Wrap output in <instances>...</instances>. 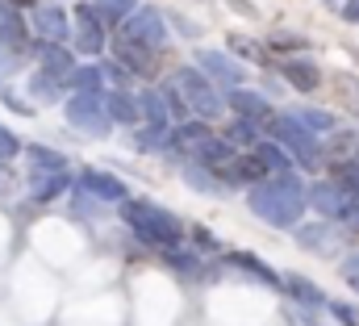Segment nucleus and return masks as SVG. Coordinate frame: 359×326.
<instances>
[{
  "label": "nucleus",
  "mask_w": 359,
  "mask_h": 326,
  "mask_svg": "<svg viewBox=\"0 0 359 326\" xmlns=\"http://www.w3.org/2000/svg\"><path fill=\"white\" fill-rule=\"evenodd\" d=\"M117 59H121L130 72H147V67H151V55H147V46H134V42L117 46Z\"/></svg>",
  "instance_id": "29"
},
{
  "label": "nucleus",
  "mask_w": 359,
  "mask_h": 326,
  "mask_svg": "<svg viewBox=\"0 0 359 326\" xmlns=\"http://www.w3.org/2000/svg\"><path fill=\"white\" fill-rule=\"evenodd\" d=\"M230 109L238 113V117H251V122H259V126H271V105L268 96H259V92H251V88H230Z\"/></svg>",
  "instance_id": "12"
},
{
  "label": "nucleus",
  "mask_w": 359,
  "mask_h": 326,
  "mask_svg": "<svg viewBox=\"0 0 359 326\" xmlns=\"http://www.w3.org/2000/svg\"><path fill=\"white\" fill-rule=\"evenodd\" d=\"M163 259H168L176 272H188V276H196V272H201L196 255H192V251H184V247H168V251H163Z\"/></svg>",
  "instance_id": "31"
},
{
  "label": "nucleus",
  "mask_w": 359,
  "mask_h": 326,
  "mask_svg": "<svg viewBox=\"0 0 359 326\" xmlns=\"http://www.w3.org/2000/svg\"><path fill=\"white\" fill-rule=\"evenodd\" d=\"M100 72H104V80L113 84V88H126V84H130V67H126L117 55H113V59H104V63H100Z\"/></svg>",
  "instance_id": "32"
},
{
  "label": "nucleus",
  "mask_w": 359,
  "mask_h": 326,
  "mask_svg": "<svg viewBox=\"0 0 359 326\" xmlns=\"http://www.w3.org/2000/svg\"><path fill=\"white\" fill-rule=\"evenodd\" d=\"M326 159L343 163V171L359 159V134H334L330 138V151H326Z\"/></svg>",
  "instance_id": "25"
},
{
  "label": "nucleus",
  "mask_w": 359,
  "mask_h": 326,
  "mask_svg": "<svg viewBox=\"0 0 359 326\" xmlns=\"http://www.w3.org/2000/svg\"><path fill=\"white\" fill-rule=\"evenodd\" d=\"M326 4H347V0H326Z\"/></svg>",
  "instance_id": "42"
},
{
  "label": "nucleus",
  "mask_w": 359,
  "mask_h": 326,
  "mask_svg": "<svg viewBox=\"0 0 359 326\" xmlns=\"http://www.w3.org/2000/svg\"><path fill=\"white\" fill-rule=\"evenodd\" d=\"M121 38L134 42V46H147V51H159L168 42V21L155 4H138L126 21H121Z\"/></svg>",
  "instance_id": "5"
},
{
  "label": "nucleus",
  "mask_w": 359,
  "mask_h": 326,
  "mask_svg": "<svg viewBox=\"0 0 359 326\" xmlns=\"http://www.w3.org/2000/svg\"><path fill=\"white\" fill-rule=\"evenodd\" d=\"M76 188L80 193H88V197H96V201H130V188H126V180L121 176H113V171H96V167H88V171H80V180H76Z\"/></svg>",
  "instance_id": "9"
},
{
  "label": "nucleus",
  "mask_w": 359,
  "mask_h": 326,
  "mask_svg": "<svg viewBox=\"0 0 359 326\" xmlns=\"http://www.w3.org/2000/svg\"><path fill=\"white\" fill-rule=\"evenodd\" d=\"M109 109H104V96H84V92H72L67 96V126L80 130V134H109Z\"/></svg>",
  "instance_id": "6"
},
{
  "label": "nucleus",
  "mask_w": 359,
  "mask_h": 326,
  "mask_svg": "<svg viewBox=\"0 0 359 326\" xmlns=\"http://www.w3.org/2000/svg\"><path fill=\"white\" fill-rule=\"evenodd\" d=\"M196 67H201L213 84H222V88H238V84L247 80L243 63H234V59L222 55V51H201V55H196Z\"/></svg>",
  "instance_id": "10"
},
{
  "label": "nucleus",
  "mask_w": 359,
  "mask_h": 326,
  "mask_svg": "<svg viewBox=\"0 0 359 326\" xmlns=\"http://www.w3.org/2000/svg\"><path fill=\"white\" fill-rule=\"evenodd\" d=\"M230 51H234V55H243V59H251V63H264V46H259V42H251V38H243V34H234V38H230Z\"/></svg>",
  "instance_id": "33"
},
{
  "label": "nucleus",
  "mask_w": 359,
  "mask_h": 326,
  "mask_svg": "<svg viewBox=\"0 0 359 326\" xmlns=\"http://www.w3.org/2000/svg\"><path fill=\"white\" fill-rule=\"evenodd\" d=\"M29 21H34V34H38V38H46V42H63L67 34H76V30L67 25V13H63V8H55V4H38Z\"/></svg>",
  "instance_id": "13"
},
{
  "label": "nucleus",
  "mask_w": 359,
  "mask_h": 326,
  "mask_svg": "<svg viewBox=\"0 0 359 326\" xmlns=\"http://www.w3.org/2000/svg\"><path fill=\"white\" fill-rule=\"evenodd\" d=\"M280 289H284L288 297H297L301 306H309V310H322V306H330V301H326V293H322V289H318L309 276H297V272H288Z\"/></svg>",
  "instance_id": "17"
},
{
  "label": "nucleus",
  "mask_w": 359,
  "mask_h": 326,
  "mask_svg": "<svg viewBox=\"0 0 359 326\" xmlns=\"http://www.w3.org/2000/svg\"><path fill=\"white\" fill-rule=\"evenodd\" d=\"M104 109H109V117H113V126H138L142 122V109H138V100H130L121 88H109L104 92Z\"/></svg>",
  "instance_id": "15"
},
{
  "label": "nucleus",
  "mask_w": 359,
  "mask_h": 326,
  "mask_svg": "<svg viewBox=\"0 0 359 326\" xmlns=\"http://www.w3.org/2000/svg\"><path fill=\"white\" fill-rule=\"evenodd\" d=\"M343 222L359 226V184H355V193H351V205H347V218H343Z\"/></svg>",
  "instance_id": "39"
},
{
  "label": "nucleus",
  "mask_w": 359,
  "mask_h": 326,
  "mask_svg": "<svg viewBox=\"0 0 359 326\" xmlns=\"http://www.w3.org/2000/svg\"><path fill=\"white\" fill-rule=\"evenodd\" d=\"M251 151L264 159V167H268L271 176H276V171H292V163H297L292 155H288V147H284V143H276V138H271V143H255Z\"/></svg>",
  "instance_id": "21"
},
{
  "label": "nucleus",
  "mask_w": 359,
  "mask_h": 326,
  "mask_svg": "<svg viewBox=\"0 0 359 326\" xmlns=\"http://www.w3.org/2000/svg\"><path fill=\"white\" fill-rule=\"evenodd\" d=\"M292 117H297L301 126H309L313 134H334V126H339L330 109H313V105H297V109H292Z\"/></svg>",
  "instance_id": "22"
},
{
  "label": "nucleus",
  "mask_w": 359,
  "mask_h": 326,
  "mask_svg": "<svg viewBox=\"0 0 359 326\" xmlns=\"http://www.w3.org/2000/svg\"><path fill=\"white\" fill-rule=\"evenodd\" d=\"M104 17L96 4H80L76 8V51L80 55H104Z\"/></svg>",
  "instance_id": "8"
},
{
  "label": "nucleus",
  "mask_w": 359,
  "mask_h": 326,
  "mask_svg": "<svg viewBox=\"0 0 359 326\" xmlns=\"http://www.w3.org/2000/svg\"><path fill=\"white\" fill-rule=\"evenodd\" d=\"M226 263H230V268H238V272H251L255 280H264V285H271V289H280V285H284V276H276L264 259H255V255H247V251H230V255H226Z\"/></svg>",
  "instance_id": "19"
},
{
  "label": "nucleus",
  "mask_w": 359,
  "mask_h": 326,
  "mask_svg": "<svg viewBox=\"0 0 359 326\" xmlns=\"http://www.w3.org/2000/svg\"><path fill=\"white\" fill-rule=\"evenodd\" d=\"M34 55H38L42 72H50V76H59V80H72L76 59L63 51V42H46V38H38V42H34Z\"/></svg>",
  "instance_id": "14"
},
{
  "label": "nucleus",
  "mask_w": 359,
  "mask_h": 326,
  "mask_svg": "<svg viewBox=\"0 0 359 326\" xmlns=\"http://www.w3.org/2000/svg\"><path fill=\"white\" fill-rule=\"evenodd\" d=\"M0 159H4V155H0Z\"/></svg>",
  "instance_id": "44"
},
{
  "label": "nucleus",
  "mask_w": 359,
  "mask_h": 326,
  "mask_svg": "<svg viewBox=\"0 0 359 326\" xmlns=\"http://www.w3.org/2000/svg\"><path fill=\"white\" fill-rule=\"evenodd\" d=\"M280 76L292 84L297 92H313V88L322 84V72H318L309 59H284V63H280Z\"/></svg>",
  "instance_id": "18"
},
{
  "label": "nucleus",
  "mask_w": 359,
  "mask_h": 326,
  "mask_svg": "<svg viewBox=\"0 0 359 326\" xmlns=\"http://www.w3.org/2000/svg\"><path fill=\"white\" fill-rule=\"evenodd\" d=\"M67 188H72L67 167H63V171H34V176H29V197H34V201H55V197L67 193Z\"/></svg>",
  "instance_id": "16"
},
{
  "label": "nucleus",
  "mask_w": 359,
  "mask_h": 326,
  "mask_svg": "<svg viewBox=\"0 0 359 326\" xmlns=\"http://www.w3.org/2000/svg\"><path fill=\"white\" fill-rule=\"evenodd\" d=\"M343 280H347L351 289H359V255H351V259L343 263Z\"/></svg>",
  "instance_id": "38"
},
{
  "label": "nucleus",
  "mask_w": 359,
  "mask_h": 326,
  "mask_svg": "<svg viewBox=\"0 0 359 326\" xmlns=\"http://www.w3.org/2000/svg\"><path fill=\"white\" fill-rule=\"evenodd\" d=\"M343 21H347V25H359V0H347V4H343Z\"/></svg>",
  "instance_id": "40"
},
{
  "label": "nucleus",
  "mask_w": 359,
  "mask_h": 326,
  "mask_svg": "<svg viewBox=\"0 0 359 326\" xmlns=\"http://www.w3.org/2000/svg\"><path fill=\"white\" fill-rule=\"evenodd\" d=\"M234 147H255L259 143V122H251V117H238L234 126H230V134H226Z\"/></svg>",
  "instance_id": "28"
},
{
  "label": "nucleus",
  "mask_w": 359,
  "mask_h": 326,
  "mask_svg": "<svg viewBox=\"0 0 359 326\" xmlns=\"http://www.w3.org/2000/svg\"><path fill=\"white\" fill-rule=\"evenodd\" d=\"M25 151H29V167L34 171H63L67 167V159L59 151H50V147H25Z\"/></svg>",
  "instance_id": "27"
},
{
  "label": "nucleus",
  "mask_w": 359,
  "mask_h": 326,
  "mask_svg": "<svg viewBox=\"0 0 359 326\" xmlns=\"http://www.w3.org/2000/svg\"><path fill=\"white\" fill-rule=\"evenodd\" d=\"M271 138L276 143H284L288 147V155L301 163V167H309V171H318L322 163H326V147L313 138V130L309 126H301L292 113H280V117H271Z\"/></svg>",
  "instance_id": "3"
},
{
  "label": "nucleus",
  "mask_w": 359,
  "mask_h": 326,
  "mask_svg": "<svg viewBox=\"0 0 359 326\" xmlns=\"http://www.w3.org/2000/svg\"><path fill=\"white\" fill-rule=\"evenodd\" d=\"M176 84L184 88V96H188L192 113H196V117H205V122H217V117L226 113V105H230V100L213 88V80H209L201 67H180Z\"/></svg>",
  "instance_id": "4"
},
{
  "label": "nucleus",
  "mask_w": 359,
  "mask_h": 326,
  "mask_svg": "<svg viewBox=\"0 0 359 326\" xmlns=\"http://www.w3.org/2000/svg\"><path fill=\"white\" fill-rule=\"evenodd\" d=\"M138 109H142V122H147V130H155V134H172V130H176V117H172V109H168L163 92H155V88H142V92H138Z\"/></svg>",
  "instance_id": "11"
},
{
  "label": "nucleus",
  "mask_w": 359,
  "mask_h": 326,
  "mask_svg": "<svg viewBox=\"0 0 359 326\" xmlns=\"http://www.w3.org/2000/svg\"><path fill=\"white\" fill-rule=\"evenodd\" d=\"M334 84H339V96L347 100V109L359 113V80H355V76H339Z\"/></svg>",
  "instance_id": "34"
},
{
  "label": "nucleus",
  "mask_w": 359,
  "mask_h": 326,
  "mask_svg": "<svg viewBox=\"0 0 359 326\" xmlns=\"http://www.w3.org/2000/svg\"><path fill=\"white\" fill-rule=\"evenodd\" d=\"M0 17H4V13H0Z\"/></svg>",
  "instance_id": "43"
},
{
  "label": "nucleus",
  "mask_w": 359,
  "mask_h": 326,
  "mask_svg": "<svg viewBox=\"0 0 359 326\" xmlns=\"http://www.w3.org/2000/svg\"><path fill=\"white\" fill-rule=\"evenodd\" d=\"M29 96L38 105H55V100H63V84H59V76H50V72H38L29 80Z\"/></svg>",
  "instance_id": "24"
},
{
  "label": "nucleus",
  "mask_w": 359,
  "mask_h": 326,
  "mask_svg": "<svg viewBox=\"0 0 359 326\" xmlns=\"http://www.w3.org/2000/svg\"><path fill=\"white\" fill-rule=\"evenodd\" d=\"M25 42H29L25 38V21L17 13H4L0 17V46L4 51H25Z\"/></svg>",
  "instance_id": "23"
},
{
  "label": "nucleus",
  "mask_w": 359,
  "mask_h": 326,
  "mask_svg": "<svg viewBox=\"0 0 359 326\" xmlns=\"http://www.w3.org/2000/svg\"><path fill=\"white\" fill-rule=\"evenodd\" d=\"M96 8H100V17L113 25V21H126V17L138 8V0H96Z\"/></svg>",
  "instance_id": "30"
},
{
  "label": "nucleus",
  "mask_w": 359,
  "mask_h": 326,
  "mask_svg": "<svg viewBox=\"0 0 359 326\" xmlns=\"http://www.w3.org/2000/svg\"><path fill=\"white\" fill-rule=\"evenodd\" d=\"M326 310L339 318V326H359V306H347V301H330Z\"/></svg>",
  "instance_id": "35"
},
{
  "label": "nucleus",
  "mask_w": 359,
  "mask_h": 326,
  "mask_svg": "<svg viewBox=\"0 0 359 326\" xmlns=\"http://www.w3.org/2000/svg\"><path fill=\"white\" fill-rule=\"evenodd\" d=\"M247 205H251V214L264 218L268 226H276V230H292V226L301 222L305 205H309V184H301L292 171H276V176H268V180L251 184Z\"/></svg>",
  "instance_id": "1"
},
{
  "label": "nucleus",
  "mask_w": 359,
  "mask_h": 326,
  "mask_svg": "<svg viewBox=\"0 0 359 326\" xmlns=\"http://www.w3.org/2000/svg\"><path fill=\"white\" fill-rule=\"evenodd\" d=\"M104 72H100V63H88V67H76L72 72V92H84V96H104L109 88H104Z\"/></svg>",
  "instance_id": "20"
},
{
  "label": "nucleus",
  "mask_w": 359,
  "mask_h": 326,
  "mask_svg": "<svg viewBox=\"0 0 359 326\" xmlns=\"http://www.w3.org/2000/svg\"><path fill=\"white\" fill-rule=\"evenodd\" d=\"M359 180H313L309 184V205L322 214V218H334V222H343L347 218V205H351V193H355Z\"/></svg>",
  "instance_id": "7"
},
{
  "label": "nucleus",
  "mask_w": 359,
  "mask_h": 326,
  "mask_svg": "<svg viewBox=\"0 0 359 326\" xmlns=\"http://www.w3.org/2000/svg\"><path fill=\"white\" fill-rule=\"evenodd\" d=\"M159 92H163V100H168V109H172V117H176V126H180V122H188V109H192V105H188V96H184V88L176 84V76H172V80L163 84Z\"/></svg>",
  "instance_id": "26"
},
{
  "label": "nucleus",
  "mask_w": 359,
  "mask_h": 326,
  "mask_svg": "<svg viewBox=\"0 0 359 326\" xmlns=\"http://www.w3.org/2000/svg\"><path fill=\"white\" fill-rule=\"evenodd\" d=\"M297 243L301 247H326V230L322 226H313V230L305 226V230H297Z\"/></svg>",
  "instance_id": "37"
},
{
  "label": "nucleus",
  "mask_w": 359,
  "mask_h": 326,
  "mask_svg": "<svg viewBox=\"0 0 359 326\" xmlns=\"http://www.w3.org/2000/svg\"><path fill=\"white\" fill-rule=\"evenodd\" d=\"M196 243H201V247H217V239H213L209 230H196Z\"/></svg>",
  "instance_id": "41"
},
{
  "label": "nucleus",
  "mask_w": 359,
  "mask_h": 326,
  "mask_svg": "<svg viewBox=\"0 0 359 326\" xmlns=\"http://www.w3.org/2000/svg\"><path fill=\"white\" fill-rule=\"evenodd\" d=\"M121 222L155 251H168V247H180L184 239V226L172 209L155 205V201H121Z\"/></svg>",
  "instance_id": "2"
},
{
  "label": "nucleus",
  "mask_w": 359,
  "mask_h": 326,
  "mask_svg": "<svg viewBox=\"0 0 359 326\" xmlns=\"http://www.w3.org/2000/svg\"><path fill=\"white\" fill-rule=\"evenodd\" d=\"M21 151H25V147H21V138H17L13 130H4V126H0V155H4V159H13V155H21Z\"/></svg>",
  "instance_id": "36"
}]
</instances>
